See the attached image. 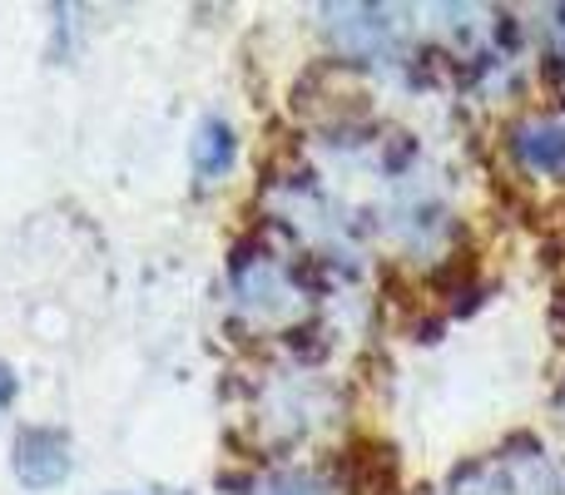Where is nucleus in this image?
Wrapping results in <instances>:
<instances>
[{
	"label": "nucleus",
	"mask_w": 565,
	"mask_h": 495,
	"mask_svg": "<svg viewBox=\"0 0 565 495\" xmlns=\"http://www.w3.org/2000/svg\"><path fill=\"white\" fill-rule=\"evenodd\" d=\"M228 159H234V129H228L224 119H209V125L199 129V139H194L199 179H218L228 169Z\"/></svg>",
	"instance_id": "f03ea898"
},
{
	"label": "nucleus",
	"mask_w": 565,
	"mask_h": 495,
	"mask_svg": "<svg viewBox=\"0 0 565 495\" xmlns=\"http://www.w3.org/2000/svg\"><path fill=\"white\" fill-rule=\"evenodd\" d=\"M15 476L25 481L30 491H50L70 476V446L60 431H45V427H30L20 431L15 441Z\"/></svg>",
	"instance_id": "f257e3e1"
},
{
	"label": "nucleus",
	"mask_w": 565,
	"mask_h": 495,
	"mask_svg": "<svg viewBox=\"0 0 565 495\" xmlns=\"http://www.w3.org/2000/svg\"><path fill=\"white\" fill-rule=\"evenodd\" d=\"M10 401H15V377H10V367L0 362V411H6Z\"/></svg>",
	"instance_id": "20e7f679"
},
{
	"label": "nucleus",
	"mask_w": 565,
	"mask_h": 495,
	"mask_svg": "<svg viewBox=\"0 0 565 495\" xmlns=\"http://www.w3.org/2000/svg\"><path fill=\"white\" fill-rule=\"evenodd\" d=\"M521 154L546 174H565V129H536L531 139H521Z\"/></svg>",
	"instance_id": "7ed1b4c3"
}]
</instances>
